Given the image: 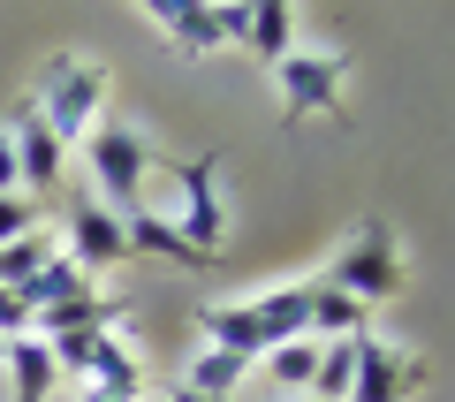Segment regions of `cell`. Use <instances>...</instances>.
<instances>
[{"instance_id": "cell-1", "label": "cell", "mask_w": 455, "mask_h": 402, "mask_svg": "<svg viewBox=\"0 0 455 402\" xmlns=\"http://www.w3.org/2000/svg\"><path fill=\"white\" fill-rule=\"evenodd\" d=\"M197 334H205V350H228L243 365L274 357L281 342H311V281H281V289L243 296V304H205Z\"/></svg>"}, {"instance_id": "cell-2", "label": "cell", "mask_w": 455, "mask_h": 402, "mask_svg": "<svg viewBox=\"0 0 455 402\" xmlns=\"http://www.w3.org/2000/svg\"><path fill=\"white\" fill-rule=\"evenodd\" d=\"M84 145H92V182H84V190L99 197V205L114 213V221H130V213H145V182H152V145H145V129H130V122H99L92 137H84Z\"/></svg>"}, {"instance_id": "cell-3", "label": "cell", "mask_w": 455, "mask_h": 402, "mask_svg": "<svg viewBox=\"0 0 455 402\" xmlns=\"http://www.w3.org/2000/svg\"><path fill=\"white\" fill-rule=\"evenodd\" d=\"M266 76H274V92H281V129L311 122V114H341L349 46H304V38H296V53H281Z\"/></svg>"}, {"instance_id": "cell-4", "label": "cell", "mask_w": 455, "mask_h": 402, "mask_svg": "<svg viewBox=\"0 0 455 402\" xmlns=\"http://www.w3.org/2000/svg\"><path fill=\"white\" fill-rule=\"evenodd\" d=\"M326 289H341L349 304H387V296H403V251H395V228L387 221H357V236L334 251V266H326Z\"/></svg>"}, {"instance_id": "cell-5", "label": "cell", "mask_w": 455, "mask_h": 402, "mask_svg": "<svg viewBox=\"0 0 455 402\" xmlns=\"http://www.w3.org/2000/svg\"><path fill=\"white\" fill-rule=\"evenodd\" d=\"M31 99L46 107V122H53V137H61V145H84V137H92L99 99H107V68L84 61V53H53Z\"/></svg>"}, {"instance_id": "cell-6", "label": "cell", "mask_w": 455, "mask_h": 402, "mask_svg": "<svg viewBox=\"0 0 455 402\" xmlns=\"http://www.w3.org/2000/svg\"><path fill=\"white\" fill-rule=\"evenodd\" d=\"M8 145H16V175H23V197H31L38 213H46V197H61V175H68V145L53 137L46 107L38 99H23L16 122H8Z\"/></svg>"}, {"instance_id": "cell-7", "label": "cell", "mask_w": 455, "mask_h": 402, "mask_svg": "<svg viewBox=\"0 0 455 402\" xmlns=\"http://www.w3.org/2000/svg\"><path fill=\"white\" fill-rule=\"evenodd\" d=\"M175 182H182V221H175V236L190 243L197 258H220V243H228V205H220V152H197V160H182V167H175Z\"/></svg>"}, {"instance_id": "cell-8", "label": "cell", "mask_w": 455, "mask_h": 402, "mask_svg": "<svg viewBox=\"0 0 455 402\" xmlns=\"http://www.w3.org/2000/svg\"><path fill=\"white\" fill-rule=\"evenodd\" d=\"M61 251L76 258L84 274H114V266H130V236H122V221H114L92 190L68 197V213H61Z\"/></svg>"}, {"instance_id": "cell-9", "label": "cell", "mask_w": 455, "mask_h": 402, "mask_svg": "<svg viewBox=\"0 0 455 402\" xmlns=\"http://www.w3.org/2000/svg\"><path fill=\"white\" fill-rule=\"evenodd\" d=\"M425 387V365L387 334H357V380H349V402H410Z\"/></svg>"}, {"instance_id": "cell-10", "label": "cell", "mask_w": 455, "mask_h": 402, "mask_svg": "<svg viewBox=\"0 0 455 402\" xmlns=\"http://www.w3.org/2000/svg\"><path fill=\"white\" fill-rule=\"evenodd\" d=\"M122 319H130V296H99V289H84V296H68V304L31 311V342H61V334H114Z\"/></svg>"}, {"instance_id": "cell-11", "label": "cell", "mask_w": 455, "mask_h": 402, "mask_svg": "<svg viewBox=\"0 0 455 402\" xmlns=\"http://www.w3.org/2000/svg\"><path fill=\"white\" fill-rule=\"evenodd\" d=\"M145 23H152V31H167V46L190 53V61H205V53L228 46V38H220V8H205V0H152Z\"/></svg>"}, {"instance_id": "cell-12", "label": "cell", "mask_w": 455, "mask_h": 402, "mask_svg": "<svg viewBox=\"0 0 455 402\" xmlns=\"http://www.w3.org/2000/svg\"><path fill=\"white\" fill-rule=\"evenodd\" d=\"M122 236H130V258H175V266H190V274H205L212 258H197L190 243L175 236V221H160V213H130V221H122Z\"/></svg>"}, {"instance_id": "cell-13", "label": "cell", "mask_w": 455, "mask_h": 402, "mask_svg": "<svg viewBox=\"0 0 455 402\" xmlns=\"http://www.w3.org/2000/svg\"><path fill=\"white\" fill-rule=\"evenodd\" d=\"M243 46L259 53L266 68H274L281 53H296V0H259L251 23H243Z\"/></svg>"}, {"instance_id": "cell-14", "label": "cell", "mask_w": 455, "mask_h": 402, "mask_svg": "<svg viewBox=\"0 0 455 402\" xmlns=\"http://www.w3.org/2000/svg\"><path fill=\"white\" fill-rule=\"evenodd\" d=\"M349 334H372V326H364V304H349L341 289H326V281L311 274V342H349Z\"/></svg>"}, {"instance_id": "cell-15", "label": "cell", "mask_w": 455, "mask_h": 402, "mask_svg": "<svg viewBox=\"0 0 455 402\" xmlns=\"http://www.w3.org/2000/svg\"><path fill=\"white\" fill-rule=\"evenodd\" d=\"M84 289H92V274H84V266H76V258H68V251H53L46 258V266H38V274L31 281H23V304H31V311H46V304H68V296H84Z\"/></svg>"}, {"instance_id": "cell-16", "label": "cell", "mask_w": 455, "mask_h": 402, "mask_svg": "<svg viewBox=\"0 0 455 402\" xmlns=\"http://www.w3.org/2000/svg\"><path fill=\"white\" fill-rule=\"evenodd\" d=\"M0 365L16 372V402H46V395H53V380H61L46 342H8V357H0Z\"/></svg>"}, {"instance_id": "cell-17", "label": "cell", "mask_w": 455, "mask_h": 402, "mask_svg": "<svg viewBox=\"0 0 455 402\" xmlns=\"http://www.w3.org/2000/svg\"><path fill=\"white\" fill-rule=\"evenodd\" d=\"M243 357H228V350H197L190 357V380H182V387H190V395H205V402H228V395H235V387H243Z\"/></svg>"}, {"instance_id": "cell-18", "label": "cell", "mask_w": 455, "mask_h": 402, "mask_svg": "<svg viewBox=\"0 0 455 402\" xmlns=\"http://www.w3.org/2000/svg\"><path fill=\"white\" fill-rule=\"evenodd\" d=\"M349 380H357V334H349V342H319L311 402H349Z\"/></svg>"}, {"instance_id": "cell-19", "label": "cell", "mask_w": 455, "mask_h": 402, "mask_svg": "<svg viewBox=\"0 0 455 402\" xmlns=\"http://www.w3.org/2000/svg\"><path fill=\"white\" fill-rule=\"evenodd\" d=\"M266 380L274 387H296V395H311V372H319V342H281L274 357H259Z\"/></svg>"}, {"instance_id": "cell-20", "label": "cell", "mask_w": 455, "mask_h": 402, "mask_svg": "<svg viewBox=\"0 0 455 402\" xmlns=\"http://www.w3.org/2000/svg\"><path fill=\"white\" fill-rule=\"evenodd\" d=\"M31 228H46V213H38L23 190H8V197H0V251H8V243H23Z\"/></svg>"}, {"instance_id": "cell-21", "label": "cell", "mask_w": 455, "mask_h": 402, "mask_svg": "<svg viewBox=\"0 0 455 402\" xmlns=\"http://www.w3.org/2000/svg\"><path fill=\"white\" fill-rule=\"evenodd\" d=\"M0 342H31V304L16 289H0Z\"/></svg>"}, {"instance_id": "cell-22", "label": "cell", "mask_w": 455, "mask_h": 402, "mask_svg": "<svg viewBox=\"0 0 455 402\" xmlns=\"http://www.w3.org/2000/svg\"><path fill=\"white\" fill-rule=\"evenodd\" d=\"M8 190H23V175H16V145H8V129H0V197Z\"/></svg>"}, {"instance_id": "cell-23", "label": "cell", "mask_w": 455, "mask_h": 402, "mask_svg": "<svg viewBox=\"0 0 455 402\" xmlns=\"http://www.w3.org/2000/svg\"><path fill=\"white\" fill-rule=\"evenodd\" d=\"M160 402H205V395H190V387H167V395Z\"/></svg>"}, {"instance_id": "cell-24", "label": "cell", "mask_w": 455, "mask_h": 402, "mask_svg": "<svg viewBox=\"0 0 455 402\" xmlns=\"http://www.w3.org/2000/svg\"><path fill=\"white\" fill-rule=\"evenodd\" d=\"M0 357H8V342H0Z\"/></svg>"}]
</instances>
